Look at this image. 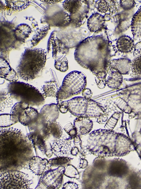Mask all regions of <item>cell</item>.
Listing matches in <instances>:
<instances>
[{"label":"cell","instance_id":"obj_1","mask_svg":"<svg viewBox=\"0 0 141 189\" xmlns=\"http://www.w3.org/2000/svg\"><path fill=\"white\" fill-rule=\"evenodd\" d=\"M0 174L20 170L34 156L30 140L19 129L0 127Z\"/></svg>","mask_w":141,"mask_h":189},{"label":"cell","instance_id":"obj_2","mask_svg":"<svg viewBox=\"0 0 141 189\" xmlns=\"http://www.w3.org/2000/svg\"><path fill=\"white\" fill-rule=\"evenodd\" d=\"M108 41L101 35L88 37L76 46L75 60L83 67L89 70L99 79H106L110 58Z\"/></svg>","mask_w":141,"mask_h":189},{"label":"cell","instance_id":"obj_3","mask_svg":"<svg viewBox=\"0 0 141 189\" xmlns=\"http://www.w3.org/2000/svg\"><path fill=\"white\" fill-rule=\"evenodd\" d=\"M86 146L91 154L103 157L126 155L135 149L125 135L112 130L100 129L89 135Z\"/></svg>","mask_w":141,"mask_h":189},{"label":"cell","instance_id":"obj_4","mask_svg":"<svg viewBox=\"0 0 141 189\" xmlns=\"http://www.w3.org/2000/svg\"><path fill=\"white\" fill-rule=\"evenodd\" d=\"M46 60V52L44 49L26 48L22 54L16 68L17 73L23 80H33L41 74Z\"/></svg>","mask_w":141,"mask_h":189},{"label":"cell","instance_id":"obj_5","mask_svg":"<svg viewBox=\"0 0 141 189\" xmlns=\"http://www.w3.org/2000/svg\"><path fill=\"white\" fill-rule=\"evenodd\" d=\"M57 104L61 113H65L69 111L77 117L96 118L106 113L101 104L84 97H76L67 101H59Z\"/></svg>","mask_w":141,"mask_h":189},{"label":"cell","instance_id":"obj_6","mask_svg":"<svg viewBox=\"0 0 141 189\" xmlns=\"http://www.w3.org/2000/svg\"><path fill=\"white\" fill-rule=\"evenodd\" d=\"M11 96L18 102H24L31 106H39L45 99L40 91L33 86L21 82H11L7 87Z\"/></svg>","mask_w":141,"mask_h":189},{"label":"cell","instance_id":"obj_7","mask_svg":"<svg viewBox=\"0 0 141 189\" xmlns=\"http://www.w3.org/2000/svg\"><path fill=\"white\" fill-rule=\"evenodd\" d=\"M86 85V76L81 72L74 71L64 78L56 95L57 102L80 94Z\"/></svg>","mask_w":141,"mask_h":189},{"label":"cell","instance_id":"obj_8","mask_svg":"<svg viewBox=\"0 0 141 189\" xmlns=\"http://www.w3.org/2000/svg\"><path fill=\"white\" fill-rule=\"evenodd\" d=\"M34 183L28 174L19 170H9L0 174V188L28 189Z\"/></svg>","mask_w":141,"mask_h":189},{"label":"cell","instance_id":"obj_9","mask_svg":"<svg viewBox=\"0 0 141 189\" xmlns=\"http://www.w3.org/2000/svg\"><path fill=\"white\" fill-rule=\"evenodd\" d=\"M65 170V167L62 166L46 170L41 175L35 189L59 188L62 183Z\"/></svg>","mask_w":141,"mask_h":189},{"label":"cell","instance_id":"obj_10","mask_svg":"<svg viewBox=\"0 0 141 189\" xmlns=\"http://www.w3.org/2000/svg\"><path fill=\"white\" fill-rule=\"evenodd\" d=\"M132 170L125 160L114 158L107 162L105 173L107 176L116 181L120 179L126 180Z\"/></svg>","mask_w":141,"mask_h":189},{"label":"cell","instance_id":"obj_11","mask_svg":"<svg viewBox=\"0 0 141 189\" xmlns=\"http://www.w3.org/2000/svg\"><path fill=\"white\" fill-rule=\"evenodd\" d=\"M103 172L93 166L88 167L84 171L82 176L84 184L87 188H101L106 179Z\"/></svg>","mask_w":141,"mask_h":189},{"label":"cell","instance_id":"obj_12","mask_svg":"<svg viewBox=\"0 0 141 189\" xmlns=\"http://www.w3.org/2000/svg\"><path fill=\"white\" fill-rule=\"evenodd\" d=\"M73 138L65 134L60 138L55 139L51 145L53 153L57 157H68L71 155Z\"/></svg>","mask_w":141,"mask_h":189},{"label":"cell","instance_id":"obj_13","mask_svg":"<svg viewBox=\"0 0 141 189\" xmlns=\"http://www.w3.org/2000/svg\"><path fill=\"white\" fill-rule=\"evenodd\" d=\"M30 140L33 148L36 150L39 149L43 155L49 158L53 154L51 145L49 142L39 135L29 132L26 134Z\"/></svg>","mask_w":141,"mask_h":189},{"label":"cell","instance_id":"obj_14","mask_svg":"<svg viewBox=\"0 0 141 189\" xmlns=\"http://www.w3.org/2000/svg\"><path fill=\"white\" fill-rule=\"evenodd\" d=\"M55 35L54 31H53L48 40L47 46L48 52L50 50L52 46L53 58H55L58 55L67 54L69 50L67 46Z\"/></svg>","mask_w":141,"mask_h":189},{"label":"cell","instance_id":"obj_15","mask_svg":"<svg viewBox=\"0 0 141 189\" xmlns=\"http://www.w3.org/2000/svg\"><path fill=\"white\" fill-rule=\"evenodd\" d=\"M47 22L49 25L58 27H64L71 23L70 14L60 8L56 10L53 14L48 17Z\"/></svg>","mask_w":141,"mask_h":189},{"label":"cell","instance_id":"obj_16","mask_svg":"<svg viewBox=\"0 0 141 189\" xmlns=\"http://www.w3.org/2000/svg\"><path fill=\"white\" fill-rule=\"evenodd\" d=\"M48 161L46 159L34 156L29 163V169L35 175L41 176L46 170L51 169Z\"/></svg>","mask_w":141,"mask_h":189},{"label":"cell","instance_id":"obj_17","mask_svg":"<svg viewBox=\"0 0 141 189\" xmlns=\"http://www.w3.org/2000/svg\"><path fill=\"white\" fill-rule=\"evenodd\" d=\"M28 127L29 132L39 135L46 140L50 137L47 122L44 121L39 114L37 120Z\"/></svg>","mask_w":141,"mask_h":189},{"label":"cell","instance_id":"obj_18","mask_svg":"<svg viewBox=\"0 0 141 189\" xmlns=\"http://www.w3.org/2000/svg\"><path fill=\"white\" fill-rule=\"evenodd\" d=\"M108 67L111 71H117L122 75L128 74L132 68V62L125 58L114 59L109 62Z\"/></svg>","mask_w":141,"mask_h":189},{"label":"cell","instance_id":"obj_19","mask_svg":"<svg viewBox=\"0 0 141 189\" xmlns=\"http://www.w3.org/2000/svg\"><path fill=\"white\" fill-rule=\"evenodd\" d=\"M59 109L57 104L52 103L44 105L39 112L40 116L45 122L56 121L59 114Z\"/></svg>","mask_w":141,"mask_h":189},{"label":"cell","instance_id":"obj_20","mask_svg":"<svg viewBox=\"0 0 141 189\" xmlns=\"http://www.w3.org/2000/svg\"><path fill=\"white\" fill-rule=\"evenodd\" d=\"M0 78L10 82L17 81L19 76L6 60L0 57Z\"/></svg>","mask_w":141,"mask_h":189},{"label":"cell","instance_id":"obj_21","mask_svg":"<svg viewBox=\"0 0 141 189\" xmlns=\"http://www.w3.org/2000/svg\"><path fill=\"white\" fill-rule=\"evenodd\" d=\"M74 125L78 134L85 136L91 130L93 122L89 117H77L74 121Z\"/></svg>","mask_w":141,"mask_h":189},{"label":"cell","instance_id":"obj_22","mask_svg":"<svg viewBox=\"0 0 141 189\" xmlns=\"http://www.w3.org/2000/svg\"><path fill=\"white\" fill-rule=\"evenodd\" d=\"M105 20L104 17L98 13L92 14L87 22V26L91 32L98 33L105 27Z\"/></svg>","mask_w":141,"mask_h":189},{"label":"cell","instance_id":"obj_23","mask_svg":"<svg viewBox=\"0 0 141 189\" xmlns=\"http://www.w3.org/2000/svg\"><path fill=\"white\" fill-rule=\"evenodd\" d=\"M39 115V113L37 109L32 106H29L20 115L19 122L24 126H28L36 121Z\"/></svg>","mask_w":141,"mask_h":189},{"label":"cell","instance_id":"obj_24","mask_svg":"<svg viewBox=\"0 0 141 189\" xmlns=\"http://www.w3.org/2000/svg\"><path fill=\"white\" fill-rule=\"evenodd\" d=\"M133 40L128 36L123 35L117 40L116 47L118 50L122 53H131L134 48Z\"/></svg>","mask_w":141,"mask_h":189},{"label":"cell","instance_id":"obj_25","mask_svg":"<svg viewBox=\"0 0 141 189\" xmlns=\"http://www.w3.org/2000/svg\"><path fill=\"white\" fill-rule=\"evenodd\" d=\"M125 180V188L141 189V171L132 170Z\"/></svg>","mask_w":141,"mask_h":189},{"label":"cell","instance_id":"obj_26","mask_svg":"<svg viewBox=\"0 0 141 189\" xmlns=\"http://www.w3.org/2000/svg\"><path fill=\"white\" fill-rule=\"evenodd\" d=\"M32 32L31 27L28 24L24 23L17 25L13 30L16 40L23 43L25 42Z\"/></svg>","mask_w":141,"mask_h":189},{"label":"cell","instance_id":"obj_27","mask_svg":"<svg viewBox=\"0 0 141 189\" xmlns=\"http://www.w3.org/2000/svg\"><path fill=\"white\" fill-rule=\"evenodd\" d=\"M89 10V6L86 1L81 8L76 14L70 15L71 23L76 27L80 26L84 22Z\"/></svg>","mask_w":141,"mask_h":189},{"label":"cell","instance_id":"obj_28","mask_svg":"<svg viewBox=\"0 0 141 189\" xmlns=\"http://www.w3.org/2000/svg\"><path fill=\"white\" fill-rule=\"evenodd\" d=\"M131 25L134 38L141 40V5L133 15Z\"/></svg>","mask_w":141,"mask_h":189},{"label":"cell","instance_id":"obj_29","mask_svg":"<svg viewBox=\"0 0 141 189\" xmlns=\"http://www.w3.org/2000/svg\"><path fill=\"white\" fill-rule=\"evenodd\" d=\"M123 80L122 75L115 71H111L106 81V84L109 88L118 89L122 84Z\"/></svg>","mask_w":141,"mask_h":189},{"label":"cell","instance_id":"obj_30","mask_svg":"<svg viewBox=\"0 0 141 189\" xmlns=\"http://www.w3.org/2000/svg\"><path fill=\"white\" fill-rule=\"evenodd\" d=\"M85 0H65L62 3L65 10L68 12L70 15L76 14L80 9L86 2Z\"/></svg>","mask_w":141,"mask_h":189},{"label":"cell","instance_id":"obj_31","mask_svg":"<svg viewBox=\"0 0 141 189\" xmlns=\"http://www.w3.org/2000/svg\"><path fill=\"white\" fill-rule=\"evenodd\" d=\"M7 7L14 11H20L24 10L31 5L30 0H5Z\"/></svg>","mask_w":141,"mask_h":189},{"label":"cell","instance_id":"obj_32","mask_svg":"<svg viewBox=\"0 0 141 189\" xmlns=\"http://www.w3.org/2000/svg\"><path fill=\"white\" fill-rule=\"evenodd\" d=\"M41 90L45 99L47 97H56L58 90L55 82L53 81L46 83L41 86Z\"/></svg>","mask_w":141,"mask_h":189},{"label":"cell","instance_id":"obj_33","mask_svg":"<svg viewBox=\"0 0 141 189\" xmlns=\"http://www.w3.org/2000/svg\"><path fill=\"white\" fill-rule=\"evenodd\" d=\"M13 98L8 90L4 89L0 91V111H3L5 109L13 107Z\"/></svg>","mask_w":141,"mask_h":189},{"label":"cell","instance_id":"obj_34","mask_svg":"<svg viewBox=\"0 0 141 189\" xmlns=\"http://www.w3.org/2000/svg\"><path fill=\"white\" fill-rule=\"evenodd\" d=\"M47 125L51 135L55 139L59 138L63 135V129L60 124L56 121L47 122Z\"/></svg>","mask_w":141,"mask_h":189},{"label":"cell","instance_id":"obj_35","mask_svg":"<svg viewBox=\"0 0 141 189\" xmlns=\"http://www.w3.org/2000/svg\"><path fill=\"white\" fill-rule=\"evenodd\" d=\"M50 29L49 25H45L37 30L31 40V45L34 46L46 36Z\"/></svg>","mask_w":141,"mask_h":189},{"label":"cell","instance_id":"obj_36","mask_svg":"<svg viewBox=\"0 0 141 189\" xmlns=\"http://www.w3.org/2000/svg\"><path fill=\"white\" fill-rule=\"evenodd\" d=\"M55 67L57 70L65 72L68 69V61L65 55L57 56L55 58Z\"/></svg>","mask_w":141,"mask_h":189},{"label":"cell","instance_id":"obj_37","mask_svg":"<svg viewBox=\"0 0 141 189\" xmlns=\"http://www.w3.org/2000/svg\"><path fill=\"white\" fill-rule=\"evenodd\" d=\"M73 159V158L68 157H57L50 159L48 162L51 166H62L65 167Z\"/></svg>","mask_w":141,"mask_h":189},{"label":"cell","instance_id":"obj_38","mask_svg":"<svg viewBox=\"0 0 141 189\" xmlns=\"http://www.w3.org/2000/svg\"><path fill=\"white\" fill-rule=\"evenodd\" d=\"M19 121L10 114H0V127H8L18 122Z\"/></svg>","mask_w":141,"mask_h":189},{"label":"cell","instance_id":"obj_39","mask_svg":"<svg viewBox=\"0 0 141 189\" xmlns=\"http://www.w3.org/2000/svg\"><path fill=\"white\" fill-rule=\"evenodd\" d=\"M29 106V105L26 103L20 102H17L12 107L10 114L18 120L19 117L21 113Z\"/></svg>","mask_w":141,"mask_h":189},{"label":"cell","instance_id":"obj_40","mask_svg":"<svg viewBox=\"0 0 141 189\" xmlns=\"http://www.w3.org/2000/svg\"><path fill=\"white\" fill-rule=\"evenodd\" d=\"M121 114L120 112H114L106 122L104 128L106 129L112 130L116 126Z\"/></svg>","mask_w":141,"mask_h":189},{"label":"cell","instance_id":"obj_41","mask_svg":"<svg viewBox=\"0 0 141 189\" xmlns=\"http://www.w3.org/2000/svg\"><path fill=\"white\" fill-rule=\"evenodd\" d=\"M64 175L70 178L78 179L80 178V175L77 169L71 165L69 164L65 167Z\"/></svg>","mask_w":141,"mask_h":189},{"label":"cell","instance_id":"obj_42","mask_svg":"<svg viewBox=\"0 0 141 189\" xmlns=\"http://www.w3.org/2000/svg\"><path fill=\"white\" fill-rule=\"evenodd\" d=\"M107 162L104 157L98 156L93 161V166L97 170L101 171L105 170Z\"/></svg>","mask_w":141,"mask_h":189},{"label":"cell","instance_id":"obj_43","mask_svg":"<svg viewBox=\"0 0 141 189\" xmlns=\"http://www.w3.org/2000/svg\"><path fill=\"white\" fill-rule=\"evenodd\" d=\"M115 103L118 108L125 113L130 114L132 112L131 107L122 98L119 97L115 101Z\"/></svg>","mask_w":141,"mask_h":189},{"label":"cell","instance_id":"obj_44","mask_svg":"<svg viewBox=\"0 0 141 189\" xmlns=\"http://www.w3.org/2000/svg\"><path fill=\"white\" fill-rule=\"evenodd\" d=\"M131 70L135 75H141V56L135 57L132 62Z\"/></svg>","mask_w":141,"mask_h":189},{"label":"cell","instance_id":"obj_45","mask_svg":"<svg viewBox=\"0 0 141 189\" xmlns=\"http://www.w3.org/2000/svg\"><path fill=\"white\" fill-rule=\"evenodd\" d=\"M95 7L99 12L105 13L108 11L109 5L106 0H97L96 2Z\"/></svg>","mask_w":141,"mask_h":189},{"label":"cell","instance_id":"obj_46","mask_svg":"<svg viewBox=\"0 0 141 189\" xmlns=\"http://www.w3.org/2000/svg\"><path fill=\"white\" fill-rule=\"evenodd\" d=\"M64 129L69 135L73 138L78 134L76 128L70 122H68L65 124Z\"/></svg>","mask_w":141,"mask_h":189},{"label":"cell","instance_id":"obj_47","mask_svg":"<svg viewBox=\"0 0 141 189\" xmlns=\"http://www.w3.org/2000/svg\"><path fill=\"white\" fill-rule=\"evenodd\" d=\"M136 3L134 0H120V5L124 10H128L133 8L135 6Z\"/></svg>","mask_w":141,"mask_h":189},{"label":"cell","instance_id":"obj_48","mask_svg":"<svg viewBox=\"0 0 141 189\" xmlns=\"http://www.w3.org/2000/svg\"><path fill=\"white\" fill-rule=\"evenodd\" d=\"M78 185L75 182L71 181H68L65 183L62 188L64 189H78Z\"/></svg>","mask_w":141,"mask_h":189},{"label":"cell","instance_id":"obj_49","mask_svg":"<svg viewBox=\"0 0 141 189\" xmlns=\"http://www.w3.org/2000/svg\"><path fill=\"white\" fill-rule=\"evenodd\" d=\"M74 146L77 147L79 150V152L82 147V141L79 134H77L73 138Z\"/></svg>","mask_w":141,"mask_h":189},{"label":"cell","instance_id":"obj_50","mask_svg":"<svg viewBox=\"0 0 141 189\" xmlns=\"http://www.w3.org/2000/svg\"><path fill=\"white\" fill-rule=\"evenodd\" d=\"M79 162L77 165L78 169H85L88 166V162L84 158L80 157Z\"/></svg>","mask_w":141,"mask_h":189},{"label":"cell","instance_id":"obj_51","mask_svg":"<svg viewBox=\"0 0 141 189\" xmlns=\"http://www.w3.org/2000/svg\"><path fill=\"white\" fill-rule=\"evenodd\" d=\"M133 55L135 57L141 56V42L137 43L135 45Z\"/></svg>","mask_w":141,"mask_h":189},{"label":"cell","instance_id":"obj_52","mask_svg":"<svg viewBox=\"0 0 141 189\" xmlns=\"http://www.w3.org/2000/svg\"><path fill=\"white\" fill-rule=\"evenodd\" d=\"M95 80L98 88L100 89H103L105 87L106 85L107 79H99L97 77H95Z\"/></svg>","mask_w":141,"mask_h":189},{"label":"cell","instance_id":"obj_53","mask_svg":"<svg viewBox=\"0 0 141 189\" xmlns=\"http://www.w3.org/2000/svg\"><path fill=\"white\" fill-rule=\"evenodd\" d=\"M97 122L100 124H103L106 122L108 117L106 114H102L96 118Z\"/></svg>","mask_w":141,"mask_h":189},{"label":"cell","instance_id":"obj_54","mask_svg":"<svg viewBox=\"0 0 141 189\" xmlns=\"http://www.w3.org/2000/svg\"><path fill=\"white\" fill-rule=\"evenodd\" d=\"M80 156H79L80 157L84 158L85 156L90 154L91 153L87 148L86 146H84L83 147L82 146L81 149L79 152Z\"/></svg>","mask_w":141,"mask_h":189},{"label":"cell","instance_id":"obj_55","mask_svg":"<svg viewBox=\"0 0 141 189\" xmlns=\"http://www.w3.org/2000/svg\"><path fill=\"white\" fill-rule=\"evenodd\" d=\"M92 92L91 90L89 88L85 89L82 92V96L86 98L91 99L92 94Z\"/></svg>","mask_w":141,"mask_h":189},{"label":"cell","instance_id":"obj_56","mask_svg":"<svg viewBox=\"0 0 141 189\" xmlns=\"http://www.w3.org/2000/svg\"><path fill=\"white\" fill-rule=\"evenodd\" d=\"M79 153V151L78 148L75 146H73L71 151V155L73 156H76Z\"/></svg>","mask_w":141,"mask_h":189},{"label":"cell","instance_id":"obj_57","mask_svg":"<svg viewBox=\"0 0 141 189\" xmlns=\"http://www.w3.org/2000/svg\"><path fill=\"white\" fill-rule=\"evenodd\" d=\"M40 1L48 4H54L60 2L61 0H40Z\"/></svg>","mask_w":141,"mask_h":189},{"label":"cell","instance_id":"obj_58","mask_svg":"<svg viewBox=\"0 0 141 189\" xmlns=\"http://www.w3.org/2000/svg\"><path fill=\"white\" fill-rule=\"evenodd\" d=\"M139 157L140 159H141V150L139 153Z\"/></svg>","mask_w":141,"mask_h":189}]
</instances>
